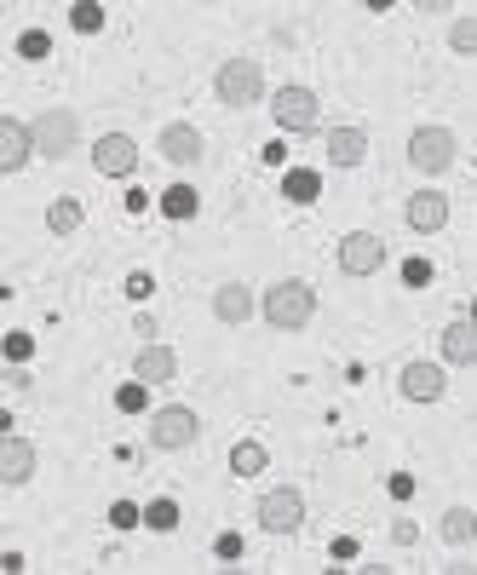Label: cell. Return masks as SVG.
I'll return each mask as SVG.
<instances>
[{"mask_svg": "<svg viewBox=\"0 0 477 575\" xmlns=\"http://www.w3.org/2000/svg\"><path fill=\"white\" fill-rule=\"evenodd\" d=\"M259 317L271 322L276 334H299V328H311V317H317V288H311V282H299V276L271 282L265 299H259Z\"/></svg>", "mask_w": 477, "mask_h": 575, "instance_id": "1", "label": "cell"}, {"mask_svg": "<svg viewBox=\"0 0 477 575\" xmlns=\"http://www.w3.org/2000/svg\"><path fill=\"white\" fill-rule=\"evenodd\" d=\"M414 12H455V0H414Z\"/></svg>", "mask_w": 477, "mask_h": 575, "instance_id": "38", "label": "cell"}, {"mask_svg": "<svg viewBox=\"0 0 477 575\" xmlns=\"http://www.w3.org/2000/svg\"><path fill=\"white\" fill-rule=\"evenodd\" d=\"M403 225L414 236H437V230L449 225V196L443 190H414L409 202H403Z\"/></svg>", "mask_w": 477, "mask_h": 575, "instance_id": "11", "label": "cell"}, {"mask_svg": "<svg viewBox=\"0 0 477 575\" xmlns=\"http://www.w3.org/2000/svg\"><path fill=\"white\" fill-rule=\"evenodd\" d=\"M115 409H121V414H144V409H150V380H138V374H133L127 386L115 391Z\"/></svg>", "mask_w": 477, "mask_h": 575, "instance_id": "27", "label": "cell"}, {"mask_svg": "<svg viewBox=\"0 0 477 575\" xmlns=\"http://www.w3.org/2000/svg\"><path fill=\"white\" fill-rule=\"evenodd\" d=\"M18 58L46 64V58H52V35H46V29H23V35H18Z\"/></svg>", "mask_w": 477, "mask_h": 575, "instance_id": "28", "label": "cell"}, {"mask_svg": "<svg viewBox=\"0 0 477 575\" xmlns=\"http://www.w3.org/2000/svg\"><path fill=\"white\" fill-rule=\"evenodd\" d=\"M196 437H202V420H196V409L167 403V409L150 414V449H161V455H179V449H190Z\"/></svg>", "mask_w": 477, "mask_h": 575, "instance_id": "6", "label": "cell"}, {"mask_svg": "<svg viewBox=\"0 0 477 575\" xmlns=\"http://www.w3.org/2000/svg\"><path fill=\"white\" fill-rule=\"evenodd\" d=\"M460 156V138L449 133V127H414L409 133V167L414 173H426V179H437V173H449Z\"/></svg>", "mask_w": 477, "mask_h": 575, "instance_id": "5", "label": "cell"}, {"mask_svg": "<svg viewBox=\"0 0 477 575\" xmlns=\"http://www.w3.org/2000/svg\"><path fill=\"white\" fill-rule=\"evenodd\" d=\"M299 524H305V495L294 483H282V489H271L259 501V529L265 535H299Z\"/></svg>", "mask_w": 477, "mask_h": 575, "instance_id": "7", "label": "cell"}, {"mask_svg": "<svg viewBox=\"0 0 477 575\" xmlns=\"http://www.w3.org/2000/svg\"><path fill=\"white\" fill-rule=\"evenodd\" d=\"M92 167H98L104 179H127V173H138V144L127 133H104L92 144Z\"/></svg>", "mask_w": 477, "mask_h": 575, "instance_id": "12", "label": "cell"}, {"mask_svg": "<svg viewBox=\"0 0 477 575\" xmlns=\"http://www.w3.org/2000/svg\"><path fill=\"white\" fill-rule=\"evenodd\" d=\"M386 489H391V501H409V495H414V478H409V472H397Z\"/></svg>", "mask_w": 477, "mask_h": 575, "instance_id": "35", "label": "cell"}, {"mask_svg": "<svg viewBox=\"0 0 477 575\" xmlns=\"http://www.w3.org/2000/svg\"><path fill=\"white\" fill-rule=\"evenodd\" d=\"M150 294H156V276H150V271L127 276V299H150Z\"/></svg>", "mask_w": 477, "mask_h": 575, "instance_id": "32", "label": "cell"}, {"mask_svg": "<svg viewBox=\"0 0 477 575\" xmlns=\"http://www.w3.org/2000/svg\"><path fill=\"white\" fill-rule=\"evenodd\" d=\"M213 92H219L225 110H253V104L265 98V69H259V58H225L219 75H213Z\"/></svg>", "mask_w": 477, "mask_h": 575, "instance_id": "2", "label": "cell"}, {"mask_svg": "<svg viewBox=\"0 0 477 575\" xmlns=\"http://www.w3.org/2000/svg\"><path fill=\"white\" fill-rule=\"evenodd\" d=\"M253 311H259L253 288H242V282H219V288H213V317L225 322V328H242Z\"/></svg>", "mask_w": 477, "mask_h": 575, "instance_id": "15", "label": "cell"}, {"mask_svg": "<svg viewBox=\"0 0 477 575\" xmlns=\"http://www.w3.org/2000/svg\"><path fill=\"white\" fill-rule=\"evenodd\" d=\"M29 156H41L35 150V127L18 121V115H0V173H23Z\"/></svg>", "mask_w": 477, "mask_h": 575, "instance_id": "9", "label": "cell"}, {"mask_svg": "<svg viewBox=\"0 0 477 575\" xmlns=\"http://www.w3.org/2000/svg\"><path fill=\"white\" fill-rule=\"evenodd\" d=\"M271 115H276V133H317L322 127V98L311 87L288 81V87H276Z\"/></svg>", "mask_w": 477, "mask_h": 575, "instance_id": "4", "label": "cell"}, {"mask_svg": "<svg viewBox=\"0 0 477 575\" xmlns=\"http://www.w3.org/2000/svg\"><path fill=\"white\" fill-rule=\"evenodd\" d=\"M69 29H75V35H98V29H104V6H98V0H75V6H69Z\"/></svg>", "mask_w": 477, "mask_h": 575, "instance_id": "26", "label": "cell"}, {"mask_svg": "<svg viewBox=\"0 0 477 575\" xmlns=\"http://www.w3.org/2000/svg\"><path fill=\"white\" fill-rule=\"evenodd\" d=\"M472 322H477V305H472Z\"/></svg>", "mask_w": 477, "mask_h": 575, "instance_id": "39", "label": "cell"}, {"mask_svg": "<svg viewBox=\"0 0 477 575\" xmlns=\"http://www.w3.org/2000/svg\"><path fill=\"white\" fill-rule=\"evenodd\" d=\"M265 466H271V449H265V443H253V437H242V443L230 449V472H236V478H259Z\"/></svg>", "mask_w": 477, "mask_h": 575, "instance_id": "21", "label": "cell"}, {"mask_svg": "<svg viewBox=\"0 0 477 575\" xmlns=\"http://www.w3.org/2000/svg\"><path fill=\"white\" fill-rule=\"evenodd\" d=\"M110 524H115V529H138V524H144V506L115 501V506H110Z\"/></svg>", "mask_w": 477, "mask_h": 575, "instance_id": "29", "label": "cell"}, {"mask_svg": "<svg viewBox=\"0 0 477 575\" xmlns=\"http://www.w3.org/2000/svg\"><path fill=\"white\" fill-rule=\"evenodd\" d=\"M443 363L477 368V322H449L443 328Z\"/></svg>", "mask_w": 477, "mask_h": 575, "instance_id": "18", "label": "cell"}, {"mask_svg": "<svg viewBox=\"0 0 477 575\" xmlns=\"http://www.w3.org/2000/svg\"><path fill=\"white\" fill-rule=\"evenodd\" d=\"M179 501H173V495H156V501L144 506V529H156V535H173V529H179Z\"/></svg>", "mask_w": 477, "mask_h": 575, "instance_id": "24", "label": "cell"}, {"mask_svg": "<svg viewBox=\"0 0 477 575\" xmlns=\"http://www.w3.org/2000/svg\"><path fill=\"white\" fill-rule=\"evenodd\" d=\"M397 391H403L409 403H437V397L449 391V374H443V363H403Z\"/></svg>", "mask_w": 477, "mask_h": 575, "instance_id": "13", "label": "cell"}, {"mask_svg": "<svg viewBox=\"0 0 477 575\" xmlns=\"http://www.w3.org/2000/svg\"><path fill=\"white\" fill-rule=\"evenodd\" d=\"M156 150H161V161H173V167H202V156H207V138L196 133L190 121H173V127H161Z\"/></svg>", "mask_w": 477, "mask_h": 575, "instance_id": "10", "label": "cell"}, {"mask_svg": "<svg viewBox=\"0 0 477 575\" xmlns=\"http://www.w3.org/2000/svg\"><path fill=\"white\" fill-rule=\"evenodd\" d=\"M29 127H35V150H41L46 161H64V156H75V150H81V115L64 110V104L41 110Z\"/></svg>", "mask_w": 477, "mask_h": 575, "instance_id": "3", "label": "cell"}, {"mask_svg": "<svg viewBox=\"0 0 477 575\" xmlns=\"http://www.w3.org/2000/svg\"><path fill=\"white\" fill-rule=\"evenodd\" d=\"M6 386H12V391H29V386H35V380L23 374V363H12V374H6Z\"/></svg>", "mask_w": 477, "mask_h": 575, "instance_id": "37", "label": "cell"}, {"mask_svg": "<svg viewBox=\"0 0 477 575\" xmlns=\"http://www.w3.org/2000/svg\"><path fill=\"white\" fill-rule=\"evenodd\" d=\"M35 357V340L29 334H6V363H29Z\"/></svg>", "mask_w": 477, "mask_h": 575, "instance_id": "31", "label": "cell"}, {"mask_svg": "<svg viewBox=\"0 0 477 575\" xmlns=\"http://www.w3.org/2000/svg\"><path fill=\"white\" fill-rule=\"evenodd\" d=\"M403 282H409V288H426V282H432V265H426V259H409V265H403Z\"/></svg>", "mask_w": 477, "mask_h": 575, "instance_id": "33", "label": "cell"}, {"mask_svg": "<svg viewBox=\"0 0 477 575\" xmlns=\"http://www.w3.org/2000/svg\"><path fill=\"white\" fill-rule=\"evenodd\" d=\"M443 541H449V547H472L477 541V512L472 506H449V512H443Z\"/></svg>", "mask_w": 477, "mask_h": 575, "instance_id": "22", "label": "cell"}, {"mask_svg": "<svg viewBox=\"0 0 477 575\" xmlns=\"http://www.w3.org/2000/svg\"><path fill=\"white\" fill-rule=\"evenodd\" d=\"M161 213H167V219H173V225H184V219H196V213H202V190H196V184H167V190H161Z\"/></svg>", "mask_w": 477, "mask_h": 575, "instance_id": "19", "label": "cell"}, {"mask_svg": "<svg viewBox=\"0 0 477 575\" xmlns=\"http://www.w3.org/2000/svg\"><path fill=\"white\" fill-rule=\"evenodd\" d=\"M213 558H225V564H236V558H242V535H236V529H225V535H213Z\"/></svg>", "mask_w": 477, "mask_h": 575, "instance_id": "30", "label": "cell"}, {"mask_svg": "<svg viewBox=\"0 0 477 575\" xmlns=\"http://www.w3.org/2000/svg\"><path fill=\"white\" fill-rule=\"evenodd\" d=\"M81 219H87V213H81V202H75V196H58V202L46 207V230H52V236H75V230H81Z\"/></svg>", "mask_w": 477, "mask_h": 575, "instance_id": "23", "label": "cell"}, {"mask_svg": "<svg viewBox=\"0 0 477 575\" xmlns=\"http://www.w3.org/2000/svg\"><path fill=\"white\" fill-rule=\"evenodd\" d=\"M29 478H35V443L18 432H6L0 437V483H6V489H23Z\"/></svg>", "mask_w": 477, "mask_h": 575, "instance_id": "14", "label": "cell"}, {"mask_svg": "<svg viewBox=\"0 0 477 575\" xmlns=\"http://www.w3.org/2000/svg\"><path fill=\"white\" fill-rule=\"evenodd\" d=\"M386 265V242L374 236V230H351L340 242V271L345 276H374Z\"/></svg>", "mask_w": 477, "mask_h": 575, "instance_id": "8", "label": "cell"}, {"mask_svg": "<svg viewBox=\"0 0 477 575\" xmlns=\"http://www.w3.org/2000/svg\"><path fill=\"white\" fill-rule=\"evenodd\" d=\"M259 161H265V167H282V161H288V150H282V138H271V144L259 150Z\"/></svg>", "mask_w": 477, "mask_h": 575, "instance_id": "36", "label": "cell"}, {"mask_svg": "<svg viewBox=\"0 0 477 575\" xmlns=\"http://www.w3.org/2000/svg\"><path fill=\"white\" fill-rule=\"evenodd\" d=\"M391 541H397V547H414V541H420L414 518H397V524H391Z\"/></svg>", "mask_w": 477, "mask_h": 575, "instance_id": "34", "label": "cell"}, {"mask_svg": "<svg viewBox=\"0 0 477 575\" xmlns=\"http://www.w3.org/2000/svg\"><path fill=\"white\" fill-rule=\"evenodd\" d=\"M328 161H334V167H363L368 133L363 127H328Z\"/></svg>", "mask_w": 477, "mask_h": 575, "instance_id": "17", "label": "cell"}, {"mask_svg": "<svg viewBox=\"0 0 477 575\" xmlns=\"http://www.w3.org/2000/svg\"><path fill=\"white\" fill-rule=\"evenodd\" d=\"M282 196H288L294 207H311L322 196V173H311V167H288V173H282Z\"/></svg>", "mask_w": 477, "mask_h": 575, "instance_id": "20", "label": "cell"}, {"mask_svg": "<svg viewBox=\"0 0 477 575\" xmlns=\"http://www.w3.org/2000/svg\"><path fill=\"white\" fill-rule=\"evenodd\" d=\"M133 374L150 380V386H167V380H179V351L173 345H144L133 357Z\"/></svg>", "mask_w": 477, "mask_h": 575, "instance_id": "16", "label": "cell"}, {"mask_svg": "<svg viewBox=\"0 0 477 575\" xmlns=\"http://www.w3.org/2000/svg\"><path fill=\"white\" fill-rule=\"evenodd\" d=\"M449 52H455V58H477V12L449 23Z\"/></svg>", "mask_w": 477, "mask_h": 575, "instance_id": "25", "label": "cell"}]
</instances>
